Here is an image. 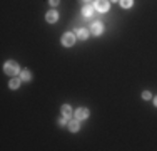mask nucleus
Returning <instances> with one entry per match:
<instances>
[{
    "instance_id": "obj_17",
    "label": "nucleus",
    "mask_w": 157,
    "mask_h": 151,
    "mask_svg": "<svg viewBox=\"0 0 157 151\" xmlns=\"http://www.w3.org/2000/svg\"><path fill=\"white\" fill-rule=\"evenodd\" d=\"M112 2H117V0H112ZM119 2H120V0H119Z\"/></svg>"
},
{
    "instance_id": "obj_18",
    "label": "nucleus",
    "mask_w": 157,
    "mask_h": 151,
    "mask_svg": "<svg viewBox=\"0 0 157 151\" xmlns=\"http://www.w3.org/2000/svg\"><path fill=\"white\" fill-rule=\"evenodd\" d=\"M84 2H89V0H84Z\"/></svg>"
},
{
    "instance_id": "obj_9",
    "label": "nucleus",
    "mask_w": 157,
    "mask_h": 151,
    "mask_svg": "<svg viewBox=\"0 0 157 151\" xmlns=\"http://www.w3.org/2000/svg\"><path fill=\"white\" fill-rule=\"evenodd\" d=\"M62 114H64L65 118H70V116H72V109H70V106L64 104V106H62Z\"/></svg>"
},
{
    "instance_id": "obj_11",
    "label": "nucleus",
    "mask_w": 157,
    "mask_h": 151,
    "mask_svg": "<svg viewBox=\"0 0 157 151\" xmlns=\"http://www.w3.org/2000/svg\"><path fill=\"white\" fill-rule=\"evenodd\" d=\"M20 77H22V81H30L32 74L28 72V71H22V72H20Z\"/></svg>"
},
{
    "instance_id": "obj_12",
    "label": "nucleus",
    "mask_w": 157,
    "mask_h": 151,
    "mask_svg": "<svg viewBox=\"0 0 157 151\" xmlns=\"http://www.w3.org/2000/svg\"><path fill=\"white\" fill-rule=\"evenodd\" d=\"M19 86H20V81H19V79H12V81H10V87H12V89H17Z\"/></svg>"
},
{
    "instance_id": "obj_6",
    "label": "nucleus",
    "mask_w": 157,
    "mask_h": 151,
    "mask_svg": "<svg viewBox=\"0 0 157 151\" xmlns=\"http://www.w3.org/2000/svg\"><path fill=\"white\" fill-rule=\"evenodd\" d=\"M45 19H47V22L53 24V22H57V19H59V14H57L55 10H50V12L45 15Z\"/></svg>"
},
{
    "instance_id": "obj_10",
    "label": "nucleus",
    "mask_w": 157,
    "mask_h": 151,
    "mask_svg": "<svg viewBox=\"0 0 157 151\" xmlns=\"http://www.w3.org/2000/svg\"><path fill=\"white\" fill-rule=\"evenodd\" d=\"M77 121H78V119H77ZM77 121H70V123H69V129H70V131H72V133L78 131V128H80V126H78V123H77Z\"/></svg>"
},
{
    "instance_id": "obj_1",
    "label": "nucleus",
    "mask_w": 157,
    "mask_h": 151,
    "mask_svg": "<svg viewBox=\"0 0 157 151\" xmlns=\"http://www.w3.org/2000/svg\"><path fill=\"white\" fill-rule=\"evenodd\" d=\"M3 71H5V74L9 76H15L19 72V64L15 62V60H7L5 66H3Z\"/></svg>"
},
{
    "instance_id": "obj_8",
    "label": "nucleus",
    "mask_w": 157,
    "mask_h": 151,
    "mask_svg": "<svg viewBox=\"0 0 157 151\" xmlns=\"http://www.w3.org/2000/svg\"><path fill=\"white\" fill-rule=\"evenodd\" d=\"M77 37L80 39V41H85V39L89 37V30L87 29H80V30L77 32Z\"/></svg>"
},
{
    "instance_id": "obj_4",
    "label": "nucleus",
    "mask_w": 157,
    "mask_h": 151,
    "mask_svg": "<svg viewBox=\"0 0 157 151\" xmlns=\"http://www.w3.org/2000/svg\"><path fill=\"white\" fill-rule=\"evenodd\" d=\"M90 30H92V34H94V35H100L102 30H104V27H102L100 22H94V24H92V27H90Z\"/></svg>"
},
{
    "instance_id": "obj_15",
    "label": "nucleus",
    "mask_w": 157,
    "mask_h": 151,
    "mask_svg": "<svg viewBox=\"0 0 157 151\" xmlns=\"http://www.w3.org/2000/svg\"><path fill=\"white\" fill-rule=\"evenodd\" d=\"M49 2H50V5H59L60 0H49Z\"/></svg>"
},
{
    "instance_id": "obj_13",
    "label": "nucleus",
    "mask_w": 157,
    "mask_h": 151,
    "mask_svg": "<svg viewBox=\"0 0 157 151\" xmlns=\"http://www.w3.org/2000/svg\"><path fill=\"white\" fill-rule=\"evenodd\" d=\"M120 5H122L124 9H129L132 5V0H120Z\"/></svg>"
},
{
    "instance_id": "obj_16",
    "label": "nucleus",
    "mask_w": 157,
    "mask_h": 151,
    "mask_svg": "<svg viewBox=\"0 0 157 151\" xmlns=\"http://www.w3.org/2000/svg\"><path fill=\"white\" fill-rule=\"evenodd\" d=\"M154 104H155V107H157V98L154 99Z\"/></svg>"
},
{
    "instance_id": "obj_5",
    "label": "nucleus",
    "mask_w": 157,
    "mask_h": 151,
    "mask_svg": "<svg viewBox=\"0 0 157 151\" xmlns=\"http://www.w3.org/2000/svg\"><path fill=\"white\" fill-rule=\"evenodd\" d=\"M85 118H89V109L80 107V109L75 111V119H85Z\"/></svg>"
},
{
    "instance_id": "obj_7",
    "label": "nucleus",
    "mask_w": 157,
    "mask_h": 151,
    "mask_svg": "<svg viewBox=\"0 0 157 151\" xmlns=\"http://www.w3.org/2000/svg\"><path fill=\"white\" fill-rule=\"evenodd\" d=\"M82 14H84L85 17H90V15H94V7H92V5H85L84 9H82Z\"/></svg>"
},
{
    "instance_id": "obj_14",
    "label": "nucleus",
    "mask_w": 157,
    "mask_h": 151,
    "mask_svg": "<svg viewBox=\"0 0 157 151\" xmlns=\"http://www.w3.org/2000/svg\"><path fill=\"white\" fill-rule=\"evenodd\" d=\"M142 98H144V99H151V92L144 91V92H142Z\"/></svg>"
},
{
    "instance_id": "obj_3",
    "label": "nucleus",
    "mask_w": 157,
    "mask_h": 151,
    "mask_svg": "<svg viewBox=\"0 0 157 151\" xmlns=\"http://www.w3.org/2000/svg\"><path fill=\"white\" fill-rule=\"evenodd\" d=\"M95 9L102 14L107 12V10H109V0H97V2H95Z\"/></svg>"
},
{
    "instance_id": "obj_2",
    "label": "nucleus",
    "mask_w": 157,
    "mask_h": 151,
    "mask_svg": "<svg viewBox=\"0 0 157 151\" xmlns=\"http://www.w3.org/2000/svg\"><path fill=\"white\" fill-rule=\"evenodd\" d=\"M74 42H75V35H74L72 32H67V34L62 35V44L65 45V47H70V45H74Z\"/></svg>"
}]
</instances>
